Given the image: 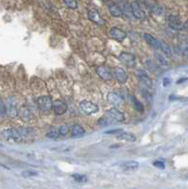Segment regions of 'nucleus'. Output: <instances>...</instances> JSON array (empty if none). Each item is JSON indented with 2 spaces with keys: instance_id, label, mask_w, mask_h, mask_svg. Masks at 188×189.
Here are the masks:
<instances>
[{
  "instance_id": "1",
  "label": "nucleus",
  "mask_w": 188,
  "mask_h": 189,
  "mask_svg": "<svg viewBox=\"0 0 188 189\" xmlns=\"http://www.w3.org/2000/svg\"><path fill=\"white\" fill-rule=\"evenodd\" d=\"M33 134L31 129L18 127V128H8L2 131L1 135L7 141L21 142L30 138Z\"/></svg>"
},
{
  "instance_id": "2",
  "label": "nucleus",
  "mask_w": 188,
  "mask_h": 189,
  "mask_svg": "<svg viewBox=\"0 0 188 189\" xmlns=\"http://www.w3.org/2000/svg\"><path fill=\"white\" fill-rule=\"evenodd\" d=\"M80 109L87 116H91L98 112V106L88 100H82L80 103Z\"/></svg>"
},
{
  "instance_id": "3",
  "label": "nucleus",
  "mask_w": 188,
  "mask_h": 189,
  "mask_svg": "<svg viewBox=\"0 0 188 189\" xmlns=\"http://www.w3.org/2000/svg\"><path fill=\"white\" fill-rule=\"evenodd\" d=\"M37 105L42 111H50L53 106V100L49 96H43L37 99Z\"/></svg>"
},
{
  "instance_id": "4",
  "label": "nucleus",
  "mask_w": 188,
  "mask_h": 189,
  "mask_svg": "<svg viewBox=\"0 0 188 189\" xmlns=\"http://www.w3.org/2000/svg\"><path fill=\"white\" fill-rule=\"evenodd\" d=\"M118 59L121 62H123L124 65H126L129 67H134L136 65V58L132 53L122 52L118 56Z\"/></svg>"
},
{
  "instance_id": "5",
  "label": "nucleus",
  "mask_w": 188,
  "mask_h": 189,
  "mask_svg": "<svg viewBox=\"0 0 188 189\" xmlns=\"http://www.w3.org/2000/svg\"><path fill=\"white\" fill-rule=\"evenodd\" d=\"M112 78H115L118 82L122 84L126 83L128 81V74L121 67H115L112 70Z\"/></svg>"
},
{
  "instance_id": "6",
  "label": "nucleus",
  "mask_w": 188,
  "mask_h": 189,
  "mask_svg": "<svg viewBox=\"0 0 188 189\" xmlns=\"http://www.w3.org/2000/svg\"><path fill=\"white\" fill-rule=\"evenodd\" d=\"M96 72L98 77L101 80L105 81H111L112 79V71L106 65H99V66H97L96 69Z\"/></svg>"
},
{
  "instance_id": "7",
  "label": "nucleus",
  "mask_w": 188,
  "mask_h": 189,
  "mask_svg": "<svg viewBox=\"0 0 188 189\" xmlns=\"http://www.w3.org/2000/svg\"><path fill=\"white\" fill-rule=\"evenodd\" d=\"M167 24L168 27L174 30H183V24L181 19L176 15H168L167 16Z\"/></svg>"
},
{
  "instance_id": "8",
  "label": "nucleus",
  "mask_w": 188,
  "mask_h": 189,
  "mask_svg": "<svg viewBox=\"0 0 188 189\" xmlns=\"http://www.w3.org/2000/svg\"><path fill=\"white\" fill-rule=\"evenodd\" d=\"M107 116L112 118L116 122H122L125 120V115L124 112L118 110L117 108H111L106 112Z\"/></svg>"
},
{
  "instance_id": "9",
  "label": "nucleus",
  "mask_w": 188,
  "mask_h": 189,
  "mask_svg": "<svg viewBox=\"0 0 188 189\" xmlns=\"http://www.w3.org/2000/svg\"><path fill=\"white\" fill-rule=\"evenodd\" d=\"M131 11H132V14L134 16L135 19L137 20H145L146 19V14L145 11L142 10V8L140 7V5L137 3V2H132L131 4Z\"/></svg>"
},
{
  "instance_id": "10",
  "label": "nucleus",
  "mask_w": 188,
  "mask_h": 189,
  "mask_svg": "<svg viewBox=\"0 0 188 189\" xmlns=\"http://www.w3.org/2000/svg\"><path fill=\"white\" fill-rule=\"evenodd\" d=\"M109 33H110V36L112 38V39L116 40V41H118V42H122L127 36L126 32H125L124 30H122L121 29H119V28H116V27L111 28Z\"/></svg>"
},
{
  "instance_id": "11",
  "label": "nucleus",
  "mask_w": 188,
  "mask_h": 189,
  "mask_svg": "<svg viewBox=\"0 0 188 189\" xmlns=\"http://www.w3.org/2000/svg\"><path fill=\"white\" fill-rule=\"evenodd\" d=\"M107 99L111 104L115 106H119L124 103V97L120 94L116 92H110L107 95Z\"/></svg>"
},
{
  "instance_id": "12",
  "label": "nucleus",
  "mask_w": 188,
  "mask_h": 189,
  "mask_svg": "<svg viewBox=\"0 0 188 189\" xmlns=\"http://www.w3.org/2000/svg\"><path fill=\"white\" fill-rule=\"evenodd\" d=\"M52 109L57 116H62V115H65L67 111V105L64 101H61V100L57 99L55 101H53Z\"/></svg>"
},
{
  "instance_id": "13",
  "label": "nucleus",
  "mask_w": 188,
  "mask_h": 189,
  "mask_svg": "<svg viewBox=\"0 0 188 189\" xmlns=\"http://www.w3.org/2000/svg\"><path fill=\"white\" fill-rule=\"evenodd\" d=\"M119 7L122 10V14L124 15H126V17L130 20H133L134 16L132 14L131 11V4H129L127 2V0H121L119 2Z\"/></svg>"
},
{
  "instance_id": "14",
  "label": "nucleus",
  "mask_w": 188,
  "mask_h": 189,
  "mask_svg": "<svg viewBox=\"0 0 188 189\" xmlns=\"http://www.w3.org/2000/svg\"><path fill=\"white\" fill-rule=\"evenodd\" d=\"M137 78L140 81V82L145 85L147 88H151L152 87V81L150 79L147 74L144 70H138L137 71Z\"/></svg>"
},
{
  "instance_id": "15",
  "label": "nucleus",
  "mask_w": 188,
  "mask_h": 189,
  "mask_svg": "<svg viewBox=\"0 0 188 189\" xmlns=\"http://www.w3.org/2000/svg\"><path fill=\"white\" fill-rule=\"evenodd\" d=\"M107 6H108V9H109V11H110V14L114 16V17H121L123 15L122 14V10L119 7V5L114 3V2H108L107 3Z\"/></svg>"
},
{
  "instance_id": "16",
  "label": "nucleus",
  "mask_w": 188,
  "mask_h": 189,
  "mask_svg": "<svg viewBox=\"0 0 188 189\" xmlns=\"http://www.w3.org/2000/svg\"><path fill=\"white\" fill-rule=\"evenodd\" d=\"M88 18H89L92 22H94V23H96V24H97V25H100V26H102V25H105V20H103V19L101 18V16L99 15V14H98L96 10H89V11H88Z\"/></svg>"
},
{
  "instance_id": "17",
  "label": "nucleus",
  "mask_w": 188,
  "mask_h": 189,
  "mask_svg": "<svg viewBox=\"0 0 188 189\" xmlns=\"http://www.w3.org/2000/svg\"><path fill=\"white\" fill-rule=\"evenodd\" d=\"M116 138L120 141H126V142H134L136 140V137L133 133L131 132H120Z\"/></svg>"
},
{
  "instance_id": "18",
  "label": "nucleus",
  "mask_w": 188,
  "mask_h": 189,
  "mask_svg": "<svg viewBox=\"0 0 188 189\" xmlns=\"http://www.w3.org/2000/svg\"><path fill=\"white\" fill-rule=\"evenodd\" d=\"M144 39L150 46H152L155 49H160V41L157 40L151 34H147V33L144 34Z\"/></svg>"
},
{
  "instance_id": "19",
  "label": "nucleus",
  "mask_w": 188,
  "mask_h": 189,
  "mask_svg": "<svg viewBox=\"0 0 188 189\" xmlns=\"http://www.w3.org/2000/svg\"><path fill=\"white\" fill-rule=\"evenodd\" d=\"M6 110L8 115L11 117H15L17 116V109H16V105L15 102L11 99H8V103L6 105Z\"/></svg>"
},
{
  "instance_id": "20",
  "label": "nucleus",
  "mask_w": 188,
  "mask_h": 189,
  "mask_svg": "<svg viewBox=\"0 0 188 189\" xmlns=\"http://www.w3.org/2000/svg\"><path fill=\"white\" fill-rule=\"evenodd\" d=\"M121 167H122L124 170L133 171V170L138 169V167H139V163L136 162V161H129V162L124 163L123 165L121 166Z\"/></svg>"
},
{
  "instance_id": "21",
  "label": "nucleus",
  "mask_w": 188,
  "mask_h": 189,
  "mask_svg": "<svg viewBox=\"0 0 188 189\" xmlns=\"http://www.w3.org/2000/svg\"><path fill=\"white\" fill-rule=\"evenodd\" d=\"M154 57H155V60H156L158 65H160L162 66H168L169 65V62H168V61L166 60V57L164 54H161L159 52H155Z\"/></svg>"
},
{
  "instance_id": "22",
  "label": "nucleus",
  "mask_w": 188,
  "mask_h": 189,
  "mask_svg": "<svg viewBox=\"0 0 188 189\" xmlns=\"http://www.w3.org/2000/svg\"><path fill=\"white\" fill-rule=\"evenodd\" d=\"M160 49L162 50V52L164 53V55L166 58L172 57V49L170 45L166 44V42H160Z\"/></svg>"
},
{
  "instance_id": "23",
  "label": "nucleus",
  "mask_w": 188,
  "mask_h": 189,
  "mask_svg": "<svg viewBox=\"0 0 188 189\" xmlns=\"http://www.w3.org/2000/svg\"><path fill=\"white\" fill-rule=\"evenodd\" d=\"M70 131H71L72 136H74V137L80 136V135H83L85 133V130L80 125H74V126H72V127L70 128Z\"/></svg>"
},
{
  "instance_id": "24",
  "label": "nucleus",
  "mask_w": 188,
  "mask_h": 189,
  "mask_svg": "<svg viewBox=\"0 0 188 189\" xmlns=\"http://www.w3.org/2000/svg\"><path fill=\"white\" fill-rule=\"evenodd\" d=\"M145 66H146V67H147L149 71H151V72H153V73H156V72L159 70L158 65L155 64L154 61H150V60H148V61H145Z\"/></svg>"
},
{
  "instance_id": "25",
  "label": "nucleus",
  "mask_w": 188,
  "mask_h": 189,
  "mask_svg": "<svg viewBox=\"0 0 188 189\" xmlns=\"http://www.w3.org/2000/svg\"><path fill=\"white\" fill-rule=\"evenodd\" d=\"M131 102L133 104V107L136 111H138V112H143V105L142 103L139 101L138 99H137L135 96H131Z\"/></svg>"
},
{
  "instance_id": "26",
  "label": "nucleus",
  "mask_w": 188,
  "mask_h": 189,
  "mask_svg": "<svg viewBox=\"0 0 188 189\" xmlns=\"http://www.w3.org/2000/svg\"><path fill=\"white\" fill-rule=\"evenodd\" d=\"M112 121H114L112 120V118H110L109 116H107V117H101V118H99L98 120H97V124L99 125V126H109V125H111V124H112Z\"/></svg>"
},
{
  "instance_id": "27",
  "label": "nucleus",
  "mask_w": 188,
  "mask_h": 189,
  "mask_svg": "<svg viewBox=\"0 0 188 189\" xmlns=\"http://www.w3.org/2000/svg\"><path fill=\"white\" fill-rule=\"evenodd\" d=\"M58 132H59V133H60L61 135L65 136V135H67V134L69 133L70 128H69V126H67V125H62V126H61V127L59 128Z\"/></svg>"
},
{
  "instance_id": "28",
  "label": "nucleus",
  "mask_w": 188,
  "mask_h": 189,
  "mask_svg": "<svg viewBox=\"0 0 188 189\" xmlns=\"http://www.w3.org/2000/svg\"><path fill=\"white\" fill-rule=\"evenodd\" d=\"M60 133L58 131H54V130H51V131H49L47 133H46V136L49 138V139H52V140H57L58 138L60 137Z\"/></svg>"
},
{
  "instance_id": "29",
  "label": "nucleus",
  "mask_w": 188,
  "mask_h": 189,
  "mask_svg": "<svg viewBox=\"0 0 188 189\" xmlns=\"http://www.w3.org/2000/svg\"><path fill=\"white\" fill-rule=\"evenodd\" d=\"M65 4L70 9H77L78 8V1L77 0H64Z\"/></svg>"
},
{
  "instance_id": "30",
  "label": "nucleus",
  "mask_w": 188,
  "mask_h": 189,
  "mask_svg": "<svg viewBox=\"0 0 188 189\" xmlns=\"http://www.w3.org/2000/svg\"><path fill=\"white\" fill-rule=\"evenodd\" d=\"M72 177L75 179V181H77L78 183H85L87 182V178L84 175H80V174H73Z\"/></svg>"
},
{
  "instance_id": "31",
  "label": "nucleus",
  "mask_w": 188,
  "mask_h": 189,
  "mask_svg": "<svg viewBox=\"0 0 188 189\" xmlns=\"http://www.w3.org/2000/svg\"><path fill=\"white\" fill-rule=\"evenodd\" d=\"M151 11L153 12V14H155L156 15H161L162 14H163V9L160 7V6H155V5H153V6H151Z\"/></svg>"
},
{
  "instance_id": "32",
  "label": "nucleus",
  "mask_w": 188,
  "mask_h": 189,
  "mask_svg": "<svg viewBox=\"0 0 188 189\" xmlns=\"http://www.w3.org/2000/svg\"><path fill=\"white\" fill-rule=\"evenodd\" d=\"M6 112H7V110H6V105L5 103L3 102V100L2 98L0 97V116H3L6 115Z\"/></svg>"
},
{
  "instance_id": "33",
  "label": "nucleus",
  "mask_w": 188,
  "mask_h": 189,
  "mask_svg": "<svg viewBox=\"0 0 188 189\" xmlns=\"http://www.w3.org/2000/svg\"><path fill=\"white\" fill-rule=\"evenodd\" d=\"M37 173L34 171H30V170H26V171H23L22 172V176L23 177H34L36 176Z\"/></svg>"
},
{
  "instance_id": "34",
  "label": "nucleus",
  "mask_w": 188,
  "mask_h": 189,
  "mask_svg": "<svg viewBox=\"0 0 188 189\" xmlns=\"http://www.w3.org/2000/svg\"><path fill=\"white\" fill-rule=\"evenodd\" d=\"M153 166L158 167V168H161V169H164L165 168V163L164 162H162V161H156L153 163Z\"/></svg>"
},
{
  "instance_id": "35",
  "label": "nucleus",
  "mask_w": 188,
  "mask_h": 189,
  "mask_svg": "<svg viewBox=\"0 0 188 189\" xmlns=\"http://www.w3.org/2000/svg\"><path fill=\"white\" fill-rule=\"evenodd\" d=\"M122 132V130H114V131H107V132H105V133H108V134H112V133H116V132Z\"/></svg>"
},
{
  "instance_id": "36",
  "label": "nucleus",
  "mask_w": 188,
  "mask_h": 189,
  "mask_svg": "<svg viewBox=\"0 0 188 189\" xmlns=\"http://www.w3.org/2000/svg\"><path fill=\"white\" fill-rule=\"evenodd\" d=\"M182 55H183V57H184L186 60H188V47H186V48H184V49H183V51H182Z\"/></svg>"
},
{
  "instance_id": "37",
  "label": "nucleus",
  "mask_w": 188,
  "mask_h": 189,
  "mask_svg": "<svg viewBox=\"0 0 188 189\" xmlns=\"http://www.w3.org/2000/svg\"><path fill=\"white\" fill-rule=\"evenodd\" d=\"M183 30H185L188 32V20L183 24Z\"/></svg>"
},
{
  "instance_id": "38",
  "label": "nucleus",
  "mask_w": 188,
  "mask_h": 189,
  "mask_svg": "<svg viewBox=\"0 0 188 189\" xmlns=\"http://www.w3.org/2000/svg\"><path fill=\"white\" fill-rule=\"evenodd\" d=\"M168 82H169V80H167V79H165V80H164V85H165V86L167 85L166 83H168Z\"/></svg>"
},
{
  "instance_id": "39",
  "label": "nucleus",
  "mask_w": 188,
  "mask_h": 189,
  "mask_svg": "<svg viewBox=\"0 0 188 189\" xmlns=\"http://www.w3.org/2000/svg\"><path fill=\"white\" fill-rule=\"evenodd\" d=\"M184 81H187V79H182V80H180V81H177V83L179 84V83H181V82H183Z\"/></svg>"
}]
</instances>
